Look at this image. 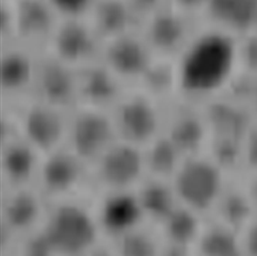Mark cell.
Returning a JSON list of instances; mask_svg holds the SVG:
<instances>
[{
    "instance_id": "1",
    "label": "cell",
    "mask_w": 257,
    "mask_h": 256,
    "mask_svg": "<svg viewBox=\"0 0 257 256\" xmlns=\"http://www.w3.org/2000/svg\"><path fill=\"white\" fill-rule=\"evenodd\" d=\"M239 37L201 23L175 59L178 99L203 107L225 95L243 65Z\"/></svg>"
},
{
    "instance_id": "2",
    "label": "cell",
    "mask_w": 257,
    "mask_h": 256,
    "mask_svg": "<svg viewBox=\"0 0 257 256\" xmlns=\"http://www.w3.org/2000/svg\"><path fill=\"white\" fill-rule=\"evenodd\" d=\"M93 197L49 203L42 226L57 256H82L103 240Z\"/></svg>"
},
{
    "instance_id": "3",
    "label": "cell",
    "mask_w": 257,
    "mask_h": 256,
    "mask_svg": "<svg viewBox=\"0 0 257 256\" xmlns=\"http://www.w3.org/2000/svg\"><path fill=\"white\" fill-rule=\"evenodd\" d=\"M232 176L207 152L185 157L171 180L178 203L210 218Z\"/></svg>"
},
{
    "instance_id": "4",
    "label": "cell",
    "mask_w": 257,
    "mask_h": 256,
    "mask_svg": "<svg viewBox=\"0 0 257 256\" xmlns=\"http://www.w3.org/2000/svg\"><path fill=\"white\" fill-rule=\"evenodd\" d=\"M110 114L118 140L143 150L163 133L166 106L137 86L124 91Z\"/></svg>"
},
{
    "instance_id": "5",
    "label": "cell",
    "mask_w": 257,
    "mask_h": 256,
    "mask_svg": "<svg viewBox=\"0 0 257 256\" xmlns=\"http://www.w3.org/2000/svg\"><path fill=\"white\" fill-rule=\"evenodd\" d=\"M35 186L48 203L95 194L91 167L66 146L43 157Z\"/></svg>"
},
{
    "instance_id": "6",
    "label": "cell",
    "mask_w": 257,
    "mask_h": 256,
    "mask_svg": "<svg viewBox=\"0 0 257 256\" xmlns=\"http://www.w3.org/2000/svg\"><path fill=\"white\" fill-rule=\"evenodd\" d=\"M1 106L12 110L20 135L42 156L66 146L70 112L34 97L21 104Z\"/></svg>"
},
{
    "instance_id": "7",
    "label": "cell",
    "mask_w": 257,
    "mask_h": 256,
    "mask_svg": "<svg viewBox=\"0 0 257 256\" xmlns=\"http://www.w3.org/2000/svg\"><path fill=\"white\" fill-rule=\"evenodd\" d=\"M94 193L136 191L148 177L144 150L117 140L91 167Z\"/></svg>"
},
{
    "instance_id": "8",
    "label": "cell",
    "mask_w": 257,
    "mask_h": 256,
    "mask_svg": "<svg viewBox=\"0 0 257 256\" xmlns=\"http://www.w3.org/2000/svg\"><path fill=\"white\" fill-rule=\"evenodd\" d=\"M48 205L35 185L1 189V254L8 252L19 238L43 224Z\"/></svg>"
},
{
    "instance_id": "9",
    "label": "cell",
    "mask_w": 257,
    "mask_h": 256,
    "mask_svg": "<svg viewBox=\"0 0 257 256\" xmlns=\"http://www.w3.org/2000/svg\"><path fill=\"white\" fill-rule=\"evenodd\" d=\"M117 140L110 111L83 105L70 111L66 147L90 167Z\"/></svg>"
},
{
    "instance_id": "10",
    "label": "cell",
    "mask_w": 257,
    "mask_h": 256,
    "mask_svg": "<svg viewBox=\"0 0 257 256\" xmlns=\"http://www.w3.org/2000/svg\"><path fill=\"white\" fill-rule=\"evenodd\" d=\"M201 23L166 1L142 21L139 30L155 57L175 60Z\"/></svg>"
},
{
    "instance_id": "11",
    "label": "cell",
    "mask_w": 257,
    "mask_h": 256,
    "mask_svg": "<svg viewBox=\"0 0 257 256\" xmlns=\"http://www.w3.org/2000/svg\"><path fill=\"white\" fill-rule=\"evenodd\" d=\"M103 44L87 19H65L60 21L46 51L80 70L100 60Z\"/></svg>"
},
{
    "instance_id": "12",
    "label": "cell",
    "mask_w": 257,
    "mask_h": 256,
    "mask_svg": "<svg viewBox=\"0 0 257 256\" xmlns=\"http://www.w3.org/2000/svg\"><path fill=\"white\" fill-rule=\"evenodd\" d=\"M163 134L183 157L206 152L209 128L203 107L178 98L167 105Z\"/></svg>"
},
{
    "instance_id": "13",
    "label": "cell",
    "mask_w": 257,
    "mask_h": 256,
    "mask_svg": "<svg viewBox=\"0 0 257 256\" xmlns=\"http://www.w3.org/2000/svg\"><path fill=\"white\" fill-rule=\"evenodd\" d=\"M39 55L19 43L1 45V105L15 106L32 97Z\"/></svg>"
},
{
    "instance_id": "14",
    "label": "cell",
    "mask_w": 257,
    "mask_h": 256,
    "mask_svg": "<svg viewBox=\"0 0 257 256\" xmlns=\"http://www.w3.org/2000/svg\"><path fill=\"white\" fill-rule=\"evenodd\" d=\"M32 97L72 111L78 106V70L47 51L40 53Z\"/></svg>"
},
{
    "instance_id": "15",
    "label": "cell",
    "mask_w": 257,
    "mask_h": 256,
    "mask_svg": "<svg viewBox=\"0 0 257 256\" xmlns=\"http://www.w3.org/2000/svg\"><path fill=\"white\" fill-rule=\"evenodd\" d=\"M14 23L13 43L42 53L49 46L60 17L48 0H8Z\"/></svg>"
},
{
    "instance_id": "16",
    "label": "cell",
    "mask_w": 257,
    "mask_h": 256,
    "mask_svg": "<svg viewBox=\"0 0 257 256\" xmlns=\"http://www.w3.org/2000/svg\"><path fill=\"white\" fill-rule=\"evenodd\" d=\"M155 58L140 30L103 44L100 60L126 86H136Z\"/></svg>"
},
{
    "instance_id": "17",
    "label": "cell",
    "mask_w": 257,
    "mask_h": 256,
    "mask_svg": "<svg viewBox=\"0 0 257 256\" xmlns=\"http://www.w3.org/2000/svg\"><path fill=\"white\" fill-rule=\"evenodd\" d=\"M93 205L101 234L108 241L148 224L137 190L95 193Z\"/></svg>"
},
{
    "instance_id": "18",
    "label": "cell",
    "mask_w": 257,
    "mask_h": 256,
    "mask_svg": "<svg viewBox=\"0 0 257 256\" xmlns=\"http://www.w3.org/2000/svg\"><path fill=\"white\" fill-rule=\"evenodd\" d=\"M43 157L21 135L1 139V189L35 185Z\"/></svg>"
},
{
    "instance_id": "19",
    "label": "cell",
    "mask_w": 257,
    "mask_h": 256,
    "mask_svg": "<svg viewBox=\"0 0 257 256\" xmlns=\"http://www.w3.org/2000/svg\"><path fill=\"white\" fill-rule=\"evenodd\" d=\"M127 88L101 60L78 70V105L111 111Z\"/></svg>"
},
{
    "instance_id": "20",
    "label": "cell",
    "mask_w": 257,
    "mask_h": 256,
    "mask_svg": "<svg viewBox=\"0 0 257 256\" xmlns=\"http://www.w3.org/2000/svg\"><path fill=\"white\" fill-rule=\"evenodd\" d=\"M87 20L103 43L138 30L142 23L124 0H96Z\"/></svg>"
},
{
    "instance_id": "21",
    "label": "cell",
    "mask_w": 257,
    "mask_h": 256,
    "mask_svg": "<svg viewBox=\"0 0 257 256\" xmlns=\"http://www.w3.org/2000/svg\"><path fill=\"white\" fill-rule=\"evenodd\" d=\"M204 23L236 35L248 34L257 27V0H206Z\"/></svg>"
},
{
    "instance_id": "22",
    "label": "cell",
    "mask_w": 257,
    "mask_h": 256,
    "mask_svg": "<svg viewBox=\"0 0 257 256\" xmlns=\"http://www.w3.org/2000/svg\"><path fill=\"white\" fill-rule=\"evenodd\" d=\"M137 194L146 222L158 229L179 206L171 181L147 177Z\"/></svg>"
},
{
    "instance_id": "23",
    "label": "cell",
    "mask_w": 257,
    "mask_h": 256,
    "mask_svg": "<svg viewBox=\"0 0 257 256\" xmlns=\"http://www.w3.org/2000/svg\"><path fill=\"white\" fill-rule=\"evenodd\" d=\"M193 256H243L239 232L206 219L194 244Z\"/></svg>"
},
{
    "instance_id": "24",
    "label": "cell",
    "mask_w": 257,
    "mask_h": 256,
    "mask_svg": "<svg viewBox=\"0 0 257 256\" xmlns=\"http://www.w3.org/2000/svg\"><path fill=\"white\" fill-rule=\"evenodd\" d=\"M136 86L165 106L176 100L178 85L175 60L155 57Z\"/></svg>"
},
{
    "instance_id": "25",
    "label": "cell",
    "mask_w": 257,
    "mask_h": 256,
    "mask_svg": "<svg viewBox=\"0 0 257 256\" xmlns=\"http://www.w3.org/2000/svg\"><path fill=\"white\" fill-rule=\"evenodd\" d=\"M148 177L171 181L185 158L163 133L144 149Z\"/></svg>"
},
{
    "instance_id": "26",
    "label": "cell",
    "mask_w": 257,
    "mask_h": 256,
    "mask_svg": "<svg viewBox=\"0 0 257 256\" xmlns=\"http://www.w3.org/2000/svg\"><path fill=\"white\" fill-rule=\"evenodd\" d=\"M110 242L116 256H162L161 237L149 224H144Z\"/></svg>"
},
{
    "instance_id": "27",
    "label": "cell",
    "mask_w": 257,
    "mask_h": 256,
    "mask_svg": "<svg viewBox=\"0 0 257 256\" xmlns=\"http://www.w3.org/2000/svg\"><path fill=\"white\" fill-rule=\"evenodd\" d=\"M3 254L14 256H57L50 244L43 226L19 238L12 248ZM1 254V255H3Z\"/></svg>"
},
{
    "instance_id": "28",
    "label": "cell",
    "mask_w": 257,
    "mask_h": 256,
    "mask_svg": "<svg viewBox=\"0 0 257 256\" xmlns=\"http://www.w3.org/2000/svg\"><path fill=\"white\" fill-rule=\"evenodd\" d=\"M242 176L257 175V120L252 119L241 145Z\"/></svg>"
},
{
    "instance_id": "29",
    "label": "cell",
    "mask_w": 257,
    "mask_h": 256,
    "mask_svg": "<svg viewBox=\"0 0 257 256\" xmlns=\"http://www.w3.org/2000/svg\"><path fill=\"white\" fill-rule=\"evenodd\" d=\"M61 20L87 19L96 0H48Z\"/></svg>"
},
{
    "instance_id": "30",
    "label": "cell",
    "mask_w": 257,
    "mask_h": 256,
    "mask_svg": "<svg viewBox=\"0 0 257 256\" xmlns=\"http://www.w3.org/2000/svg\"><path fill=\"white\" fill-rule=\"evenodd\" d=\"M243 256H257V215L239 232Z\"/></svg>"
},
{
    "instance_id": "31",
    "label": "cell",
    "mask_w": 257,
    "mask_h": 256,
    "mask_svg": "<svg viewBox=\"0 0 257 256\" xmlns=\"http://www.w3.org/2000/svg\"><path fill=\"white\" fill-rule=\"evenodd\" d=\"M143 21L146 17L160 8L167 0H124Z\"/></svg>"
},
{
    "instance_id": "32",
    "label": "cell",
    "mask_w": 257,
    "mask_h": 256,
    "mask_svg": "<svg viewBox=\"0 0 257 256\" xmlns=\"http://www.w3.org/2000/svg\"><path fill=\"white\" fill-rule=\"evenodd\" d=\"M82 256H116V254L111 242L103 239Z\"/></svg>"
},
{
    "instance_id": "33",
    "label": "cell",
    "mask_w": 257,
    "mask_h": 256,
    "mask_svg": "<svg viewBox=\"0 0 257 256\" xmlns=\"http://www.w3.org/2000/svg\"><path fill=\"white\" fill-rule=\"evenodd\" d=\"M242 177L244 179L246 192L257 215V175H245Z\"/></svg>"
},
{
    "instance_id": "34",
    "label": "cell",
    "mask_w": 257,
    "mask_h": 256,
    "mask_svg": "<svg viewBox=\"0 0 257 256\" xmlns=\"http://www.w3.org/2000/svg\"><path fill=\"white\" fill-rule=\"evenodd\" d=\"M1 256H14V255H12V254H3V255H1Z\"/></svg>"
}]
</instances>
